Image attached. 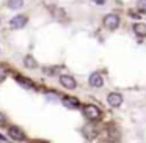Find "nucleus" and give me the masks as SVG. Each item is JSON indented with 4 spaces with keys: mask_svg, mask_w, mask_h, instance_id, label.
Here are the masks:
<instances>
[{
    "mask_svg": "<svg viewBox=\"0 0 146 143\" xmlns=\"http://www.w3.org/2000/svg\"><path fill=\"white\" fill-rule=\"evenodd\" d=\"M82 112H83V115H85L90 121H96V120H99V118H101V110H99L96 105H93V104L83 105Z\"/></svg>",
    "mask_w": 146,
    "mask_h": 143,
    "instance_id": "f257e3e1",
    "label": "nucleus"
},
{
    "mask_svg": "<svg viewBox=\"0 0 146 143\" xmlns=\"http://www.w3.org/2000/svg\"><path fill=\"white\" fill-rule=\"evenodd\" d=\"M119 25V16L115 13H110L104 17V27L108 30H115L116 27Z\"/></svg>",
    "mask_w": 146,
    "mask_h": 143,
    "instance_id": "f03ea898",
    "label": "nucleus"
},
{
    "mask_svg": "<svg viewBox=\"0 0 146 143\" xmlns=\"http://www.w3.org/2000/svg\"><path fill=\"white\" fill-rule=\"evenodd\" d=\"M27 16H24V14H17V16H14L13 19L10 21V27L11 29H14V30H19V29H22V27H25L27 25Z\"/></svg>",
    "mask_w": 146,
    "mask_h": 143,
    "instance_id": "7ed1b4c3",
    "label": "nucleus"
},
{
    "mask_svg": "<svg viewBox=\"0 0 146 143\" xmlns=\"http://www.w3.org/2000/svg\"><path fill=\"white\" fill-rule=\"evenodd\" d=\"M60 83L64 86V88L68 90H74L77 85L76 79H74L72 76H68V74H63V76H60Z\"/></svg>",
    "mask_w": 146,
    "mask_h": 143,
    "instance_id": "20e7f679",
    "label": "nucleus"
},
{
    "mask_svg": "<svg viewBox=\"0 0 146 143\" xmlns=\"http://www.w3.org/2000/svg\"><path fill=\"white\" fill-rule=\"evenodd\" d=\"M88 83L91 86H94V88H101V86L104 85V79H102V76L99 72H93L91 76L88 77Z\"/></svg>",
    "mask_w": 146,
    "mask_h": 143,
    "instance_id": "39448f33",
    "label": "nucleus"
},
{
    "mask_svg": "<svg viewBox=\"0 0 146 143\" xmlns=\"http://www.w3.org/2000/svg\"><path fill=\"white\" fill-rule=\"evenodd\" d=\"M107 101H108V105L110 107H119L123 104V96L119 93H110L107 96Z\"/></svg>",
    "mask_w": 146,
    "mask_h": 143,
    "instance_id": "423d86ee",
    "label": "nucleus"
},
{
    "mask_svg": "<svg viewBox=\"0 0 146 143\" xmlns=\"http://www.w3.org/2000/svg\"><path fill=\"white\" fill-rule=\"evenodd\" d=\"M8 134H10L11 138H13V140H17V142H22V140H25L24 132L19 129V127H16V126H11L10 129H8Z\"/></svg>",
    "mask_w": 146,
    "mask_h": 143,
    "instance_id": "0eeeda50",
    "label": "nucleus"
},
{
    "mask_svg": "<svg viewBox=\"0 0 146 143\" xmlns=\"http://www.w3.org/2000/svg\"><path fill=\"white\" fill-rule=\"evenodd\" d=\"M133 32H135V35L138 36V38H145L146 36V24H133Z\"/></svg>",
    "mask_w": 146,
    "mask_h": 143,
    "instance_id": "6e6552de",
    "label": "nucleus"
},
{
    "mask_svg": "<svg viewBox=\"0 0 146 143\" xmlns=\"http://www.w3.org/2000/svg\"><path fill=\"white\" fill-rule=\"evenodd\" d=\"M63 104L66 105V107H69V108H77V107H80L79 99H76V98H64V99H63Z\"/></svg>",
    "mask_w": 146,
    "mask_h": 143,
    "instance_id": "1a4fd4ad",
    "label": "nucleus"
},
{
    "mask_svg": "<svg viewBox=\"0 0 146 143\" xmlns=\"http://www.w3.org/2000/svg\"><path fill=\"white\" fill-rule=\"evenodd\" d=\"M8 7L11 10H19L24 7V0H8Z\"/></svg>",
    "mask_w": 146,
    "mask_h": 143,
    "instance_id": "9d476101",
    "label": "nucleus"
},
{
    "mask_svg": "<svg viewBox=\"0 0 146 143\" xmlns=\"http://www.w3.org/2000/svg\"><path fill=\"white\" fill-rule=\"evenodd\" d=\"M24 65H25L27 68H36V61H35V58L32 57V55H27L25 58H24Z\"/></svg>",
    "mask_w": 146,
    "mask_h": 143,
    "instance_id": "9b49d317",
    "label": "nucleus"
},
{
    "mask_svg": "<svg viewBox=\"0 0 146 143\" xmlns=\"http://www.w3.org/2000/svg\"><path fill=\"white\" fill-rule=\"evenodd\" d=\"M16 80L21 83V85L27 86V88H29V86H32V82H30V80H27V79H22L21 76H16Z\"/></svg>",
    "mask_w": 146,
    "mask_h": 143,
    "instance_id": "f8f14e48",
    "label": "nucleus"
},
{
    "mask_svg": "<svg viewBox=\"0 0 146 143\" xmlns=\"http://www.w3.org/2000/svg\"><path fill=\"white\" fill-rule=\"evenodd\" d=\"M137 8H138L141 13H146V0H138V3H137Z\"/></svg>",
    "mask_w": 146,
    "mask_h": 143,
    "instance_id": "ddd939ff",
    "label": "nucleus"
},
{
    "mask_svg": "<svg viewBox=\"0 0 146 143\" xmlns=\"http://www.w3.org/2000/svg\"><path fill=\"white\" fill-rule=\"evenodd\" d=\"M3 124H5V116L0 113V127H3Z\"/></svg>",
    "mask_w": 146,
    "mask_h": 143,
    "instance_id": "4468645a",
    "label": "nucleus"
},
{
    "mask_svg": "<svg viewBox=\"0 0 146 143\" xmlns=\"http://www.w3.org/2000/svg\"><path fill=\"white\" fill-rule=\"evenodd\" d=\"M3 77H5V69H3L2 66H0V80L3 79Z\"/></svg>",
    "mask_w": 146,
    "mask_h": 143,
    "instance_id": "2eb2a0df",
    "label": "nucleus"
},
{
    "mask_svg": "<svg viewBox=\"0 0 146 143\" xmlns=\"http://www.w3.org/2000/svg\"><path fill=\"white\" fill-rule=\"evenodd\" d=\"M93 2H94L96 5H104L105 3V0H93Z\"/></svg>",
    "mask_w": 146,
    "mask_h": 143,
    "instance_id": "dca6fc26",
    "label": "nucleus"
},
{
    "mask_svg": "<svg viewBox=\"0 0 146 143\" xmlns=\"http://www.w3.org/2000/svg\"><path fill=\"white\" fill-rule=\"evenodd\" d=\"M5 140H7V138H5L3 135H0V142H5Z\"/></svg>",
    "mask_w": 146,
    "mask_h": 143,
    "instance_id": "f3484780",
    "label": "nucleus"
}]
</instances>
